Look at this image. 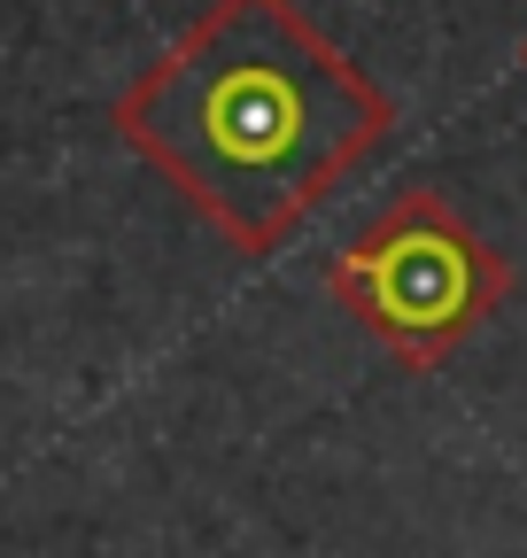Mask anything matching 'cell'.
<instances>
[{
    "label": "cell",
    "instance_id": "6da1fadb",
    "mask_svg": "<svg viewBox=\"0 0 527 558\" xmlns=\"http://www.w3.org/2000/svg\"><path fill=\"white\" fill-rule=\"evenodd\" d=\"M117 140L156 163L225 248L280 256L303 218L380 140L395 101L295 0H210L109 109Z\"/></svg>",
    "mask_w": 527,
    "mask_h": 558
},
{
    "label": "cell",
    "instance_id": "7a4b0ae2",
    "mask_svg": "<svg viewBox=\"0 0 527 558\" xmlns=\"http://www.w3.org/2000/svg\"><path fill=\"white\" fill-rule=\"evenodd\" d=\"M334 295L404 373L450 365V349L489 326L512 295V264L466 226L442 186H404L380 218L326 264Z\"/></svg>",
    "mask_w": 527,
    "mask_h": 558
},
{
    "label": "cell",
    "instance_id": "3957f363",
    "mask_svg": "<svg viewBox=\"0 0 527 558\" xmlns=\"http://www.w3.org/2000/svg\"><path fill=\"white\" fill-rule=\"evenodd\" d=\"M519 70H527V47H519Z\"/></svg>",
    "mask_w": 527,
    "mask_h": 558
}]
</instances>
